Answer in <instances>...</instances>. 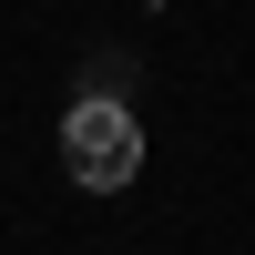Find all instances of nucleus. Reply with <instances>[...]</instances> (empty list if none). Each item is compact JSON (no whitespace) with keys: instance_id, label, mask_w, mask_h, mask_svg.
<instances>
[{"instance_id":"1","label":"nucleus","mask_w":255,"mask_h":255,"mask_svg":"<svg viewBox=\"0 0 255 255\" xmlns=\"http://www.w3.org/2000/svg\"><path fill=\"white\" fill-rule=\"evenodd\" d=\"M61 163H72V184H92V194H123V184L143 174V123L123 113L113 92L72 102V113H61Z\"/></svg>"}]
</instances>
